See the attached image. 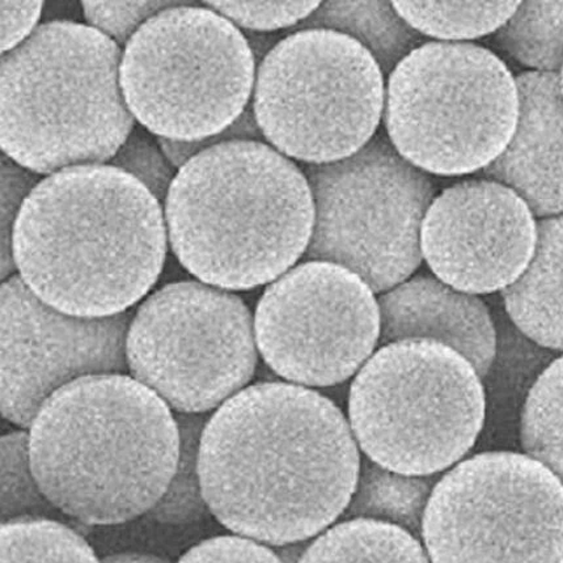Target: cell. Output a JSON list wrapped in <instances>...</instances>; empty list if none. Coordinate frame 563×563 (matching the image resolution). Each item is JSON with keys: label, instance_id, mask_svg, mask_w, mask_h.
<instances>
[{"label": "cell", "instance_id": "cell-31", "mask_svg": "<svg viewBox=\"0 0 563 563\" xmlns=\"http://www.w3.org/2000/svg\"><path fill=\"white\" fill-rule=\"evenodd\" d=\"M43 178L11 161L9 156L2 155V219L0 222H2L3 280L18 274L12 252L13 230L25 199Z\"/></svg>", "mask_w": 563, "mask_h": 563}, {"label": "cell", "instance_id": "cell-2", "mask_svg": "<svg viewBox=\"0 0 563 563\" xmlns=\"http://www.w3.org/2000/svg\"><path fill=\"white\" fill-rule=\"evenodd\" d=\"M164 206L111 164L46 176L25 199L12 252L24 284L56 310L102 319L132 311L166 263Z\"/></svg>", "mask_w": 563, "mask_h": 563}, {"label": "cell", "instance_id": "cell-11", "mask_svg": "<svg viewBox=\"0 0 563 563\" xmlns=\"http://www.w3.org/2000/svg\"><path fill=\"white\" fill-rule=\"evenodd\" d=\"M130 375L177 415H209L249 386L258 362L254 318L236 294L199 280L150 294L130 321Z\"/></svg>", "mask_w": 563, "mask_h": 563}, {"label": "cell", "instance_id": "cell-29", "mask_svg": "<svg viewBox=\"0 0 563 563\" xmlns=\"http://www.w3.org/2000/svg\"><path fill=\"white\" fill-rule=\"evenodd\" d=\"M320 2H205L238 29L274 32L299 26L319 9Z\"/></svg>", "mask_w": 563, "mask_h": 563}, {"label": "cell", "instance_id": "cell-9", "mask_svg": "<svg viewBox=\"0 0 563 563\" xmlns=\"http://www.w3.org/2000/svg\"><path fill=\"white\" fill-rule=\"evenodd\" d=\"M384 107L379 65L345 34L297 31L260 60L253 113L288 159L320 166L353 156L377 134Z\"/></svg>", "mask_w": 563, "mask_h": 563}, {"label": "cell", "instance_id": "cell-21", "mask_svg": "<svg viewBox=\"0 0 563 563\" xmlns=\"http://www.w3.org/2000/svg\"><path fill=\"white\" fill-rule=\"evenodd\" d=\"M299 563H431L416 536L393 525L347 519L306 548Z\"/></svg>", "mask_w": 563, "mask_h": 563}, {"label": "cell", "instance_id": "cell-14", "mask_svg": "<svg viewBox=\"0 0 563 563\" xmlns=\"http://www.w3.org/2000/svg\"><path fill=\"white\" fill-rule=\"evenodd\" d=\"M2 415L30 430L58 389L80 377L126 374V335L134 310L112 318H78L56 310L19 274L3 280Z\"/></svg>", "mask_w": 563, "mask_h": 563}, {"label": "cell", "instance_id": "cell-33", "mask_svg": "<svg viewBox=\"0 0 563 563\" xmlns=\"http://www.w3.org/2000/svg\"><path fill=\"white\" fill-rule=\"evenodd\" d=\"M43 2H5L0 3L2 12V56L15 51L37 30Z\"/></svg>", "mask_w": 563, "mask_h": 563}, {"label": "cell", "instance_id": "cell-26", "mask_svg": "<svg viewBox=\"0 0 563 563\" xmlns=\"http://www.w3.org/2000/svg\"><path fill=\"white\" fill-rule=\"evenodd\" d=\"M2 563H101L77 531L56 519L2 523Z\"/></svg>", "mask_w": 563, "mask_h": 563}, {"label": "cell", "instance_id": "cell-8", "mask_svg": "<svg viewBox=\"0 0 563 563\" xmlns=\"http://www.w3.org/2000/svg\"><path fill=\"white\" fill-rule=\"evenodd\" d=\"M256 58L245 34L209 7L184 3L150 19L123 49L120 81L135 121L157 139L198 142L250 107Z\"/></svg>", "mask_w": 563, "mask_h": 563}, {"label": "cell", "instance_id": "cell-17", "mask_svg": "<svg viewBox=\"0 0 563 563\" xmlns=\"http://www.w3.org/2000/svg\"><path fill=\"white\" fill-rule=\"evenodd\" d=\"M380 343L426 340L463 355L484 377L497 350L496 329L476 295L455 290L430 276L411 277L377 298Z\"/></svg>", "mask_w": 563, "mask_h": 563}, {"label": "cell", "instance_id": "cell-24", "mask_svg": "<svg viewBox=\"0 0 563 563\" xmlns=\"http://www.w3.org/2000/svg\"><path fill=\"white\" fill-rule=\"evenodd\" d=\"M521 443L563 485V356L542 373L527 397Z\"/></svg>", "mask_w": 563, "mask_h": 563}, {"label": "cell", "instance_id": "cell-13", "mask_svg": "<svg viewBox=\"0 0 563 563\" xmlns=\"http://www.w3.org/2000/svg\"><path fill=\"white\" fill-rule=\"evenodd\" d=\"M254 333L266 365L285 380L332 387L358 374L379 345V301L345 267L306 261L266 288Z\"/></svg>", "mask_w": 563, "mask_h": 563}, {"label": "cell", "instance_id": "cell-35", "mask_svg": "<svg viewBox=\"0 0 563 563\" xmlns=\"http://www.w3.org/2000/svg\"><path fill=\"white\" fill-rule=\"evenodd\" d=\"M559 79H560L561 92H562V96H563V66H562L561 71L559 74Z\"/></svg>", "mask_w": 563, "mask_h": 563}, {"label": "cell", "instance_id": "cell-23", "mask_svg": "<svg viewBox=\"0 0 563 563\" xmlns=\"http://www.w3.org/2000/svg\"><path fill=\"white\" fill-rule=\"evenodd\" d=\"M411 29L439 43L493 36L517 11L520 2H393Z\"/></svg>", "mask_w": 563, "mask_h": 563}, {"label": "cell", "instance_id": "cell-10", "mask_svg": "<svg viewBox=\"0 0 563 563\" xmlns=\"http://www.w3.org/2000/svg\"><path fill=\"white\" fill-rule=\"evenodd\" d=\"M301 169L314 203L303 258L345 267L380 295L413 276L423 260L422 224L438 188L398 154L386 132L346 159Z\"/></svg>", "mask_w": 563, "mask_h": 563}, {"label": "cell", "instance_id": "cell-30", "mask_svg": "<svg viewBox=\"0 0 563 563\" xmlns=\"http://www.w3.org/2000/svg\"><path fill=\"white\" fill-rule=\"evenodd\" d=\"M181 2H81V11L89 26L126 47L129 41L144 24L163 11Z\"/></svg>", "mask_w": 563, "mask_h": 563}, {"label": "cell", "instance_id": "cell-28", "mask_svg": "<svg viewBox=\"0 0 563 563\" xmlns=\"http://www.w3.org/2000/svg\"><path fill=\"white\" fill-rule=\"evenodd\" d=\"M109 164L136 178L163 206L178 172L164 155L156 136L141 125H135Z\"/></svg>", "mask_w": 563, "mask_h": 563}, {"label": "cell", "instance_id": "cell-5", "mask_svg": "<svg viewBox=\"0 0 563 563\" xmlns=\"http://www.w3.org/2000/svg\"><path fill=\"white\" fill-rule=\"evenodd\" d=\"M122 54L87 24H40L2 56L3 154L45 177L109 164L135 128L121 88Z\"/></svg>", "mask_w": 563, "mask_h": 563}, {"label": "cell", "instance_id": "cell-25", "mask_svg": "<svg viewBox=\"0 0 563 563\" xmlns=\"http://www.w3.org/2000/svg\"><path fill=\"white\" fill-rule=\"evenodd\" d=\"M175 415L180 430V455L166 493L147 518L164 526H187L210 512L199 476V448L210 416Z\"/></svg>", "mask_w": 563, "mask_h": 563}, {"label": "cell", "instance_id": "cell-34", "mask_svg": "<svg viewBox=\"0 0 563 563\" xmlns=\"http://www.w3.org/2000/svg\"><path fill=\"white\" fill-rule=\"evenodd\" d=\"M101 563H170L159 555L147 553H117L108 555Z\"/></svg>", "mask_w": 563, "mask_h": 563}, {"label": "cell", "instance_id": "cell-6", "mask_svg": "<svg viewBox=\"0 0 563 563\" xmlns=\"http://www.w3.org/2000/svg\"><path fill=\"white\" fill-rule=\"evenodd\" d=\"M481 376L442 343L383 345L355 375L349 423L365 456L409 476H434L465 456L485 420Z\"/></svg>", "mask_w": 563, "mask_h": 563}, {"label": "cell", "instance_id": "cell-3", "mask_svg": "<svg viewBox=\"0 0 563 563\" xmlns=\"http://www.w3.org/2000/svg\"><path fill=\"white\" fill-rule=\"evenodd\" d=\"M29 432L41 490L62 515L86 526L147 515L180 455L175 411L128 374L67 384L47 398Z\"/></svg>", "mask_w": 563, "mask_h": 563}, {"label": "cell", "instance_id": "cell-1", "mask_svg": "<svg viewBox=\"0 0 563 563\" xmlns=\"http://www.w3.org/2000/svg\"><path fill=\"white\" fill-rule=\"evenodd\" d=\"M362 459L328 397L292 383H258L206 423L199 476L210 514L267 547L325 532L352 500Z\"/></svg>", "mask_w": 563, "mask_h": 563}, {"label": "cell", "instance_id": "cell-22", "mask_svg": "<svg viewBox=\"0 0 563 563\" xmlns=\"http://www.w3.org/2000/svg\"><path fill=\"white\" fill-rule=\"evenodd\" d=\"M492 45L531 73L560 74L563 2H523L493 34Z\"/></svg>", "mask_w": 563, "mask_h": 563}, {"label": "cell", "instance_id": "cell-32", "mask_svg": "<svg viewBox=\"0 0 563 563\" xmlns=\"http://www.w3.org/2000/svg\"><path fill=\"white\" fill-rule=\"evenodd\" d=\"M177 563H284L277 552L239 534L218 536L189 549Z\"/></svg>", "mask_w": 563, "mask_h": 563}, {"label": "cell", "instance_id": "cell-18", "mask_svg": "<svg viewBox=\"0 0 563 563\" xmlns=\"http://www.w3.org/2000/svg\"><path fill=\"white\" fill-rule=\"evenodd\" d=\"M503 297L521 332L541 346L563 350V216L538 222L531 263Z\"/></svg>", "mask_w": 563, "mask_h": 563}, {"label": "cell", "instance_id": "cell-19", "mask_svg": "<svg viewBox=\"0 0 563 563\" xmlns=\"http://www.w3.org/2000/svg\"><path fill=\"white\" fill-rule=\"evenodd\" d=\"M345 34L374 57L384 75L411 52L428 43L420 32L405 22L389 2H325L298 26Z\"/></svg>", "mask_w": 563, "mask_h": 563}, {"label": "cell", "instance_id": "cell-15", "mask_svg": "<svg viewBox=\"0 0 563 563\" xmlns=\"http://www.w3.org/2000/svg\"><path fill=\"white\" fill-rule=\"evenodd\" d=\"M536 242L538 222L523 199L484 177L437 195L421 232L422 256L435 278L476 297L517 282Z\"/></svg>", "mask_w": 563, "mask_h": 563}, {"label": "cell", "instance_id": "cell-16", "mask_svg": "<svg viewBox=\"0 0 563 563\" xmlns=\"http://www.w3.org/2000/svg\"><path fill=\"white\" fill-rule=\"evenodd\" d=\"M519 117L510 143L481 172L515 191L534 217L563 216V96L559 74L517 77Z\"/></svg>", "mask_w": 563, "mask_h": 563}, {"label": "cell", "instance_id": "cell-7", "mask_svg": "<svg viewBox=\"0 0 563 563\" xmlns=\"http://www.w3.org/2000/svg\"><path fill=\"white\" fill-rule=\"evenodd\" d=\"M384 108L388 139L405 159L428 175H472L512 139L517 78L484 46L428 41L389 75Z\"/></svg>", "mask_w": 563, "mask_h": 563}, {"label": "cell", "instance_id": "cell-27", "mask_svg": "<svg viewBox=\"0 0 563 563\" xmlns=\"http://www.w3.org/2000/svg\"><path fill=\"white\" fill-rule=\"evenodd\" d=\"M58 514L34 476L30 432L18 430L3 435L2 523L23 519H54Z\"/></svg>", "mask_w": 563, "mask_h": 563}, {"label": "cell", "instance_id": "cell-12", "mask_svg": "<svg viewBox=\"0 0 563 563\" xmlns=\"http://www.w3.org/2000/svg\"><path fill=\"white\" fill-rule=\"evenodd\" d=\"M421 534L431 563H563V485L531 456L481 453L438 481Z\"/></svg>", "mask_w": 563, "mask_h": 563}, {"label": "cell", "instance_id": "cell-20", "mask_svg": "<svg viewBox=\"0 0 563 563\" xmlns=\"http://www.w3.org/2000/svg\"><path fill=\"white\" fill-rule=\"evenodd\" d=\"M437 483L432 476L402 475L363 457L358 483L342 518L383 521L418 538Z\"/></svg>", "mask_w": 563, "mask_h": 563}, {"label": "cell", "instance_id": "cell-4", "mask_svg": "<svg viewBox=\"0 0 563 563\" xmlns=\"http://www.w3.org/2000/svg\"><path fill=\"white\" fill-rule=\"evenodd\" d=\"M164 214L172 252L227 291L271 285L310 245L314 203L303 169L260 141H229L177 172Z\"/></svg>", "mask_w": 563, "mask_h": 563}]
</instances>
